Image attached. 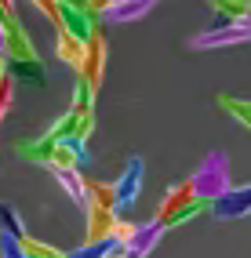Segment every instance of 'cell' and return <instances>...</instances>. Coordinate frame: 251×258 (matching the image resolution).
Instances as JSON below:
<instances>
[{
  "label": "cell",
  "instance_id": "cell-1",
  "mask_svg": "<svg viewBox=\"0 0 251 258\" xmlns=\"http://www.w3.org/2000/svg\"><path fill=\"white\" fill-rule=\"evenodd\" d=\"M186 185H190V193L197 197V200H204V204H215L222 193H229V157L222 149H211L204 160H200V167L193 171V175L186 178Z\"/></svg>",
  "mask_w": 251,
  "mask_h": 258
},
{
  "label": "cell",
  "instance_id": "cell-5",
  "mask_svg": "<svg viewBox=\"0 0 251 258\" xmlns=\"http://www.w3.org/2000/svg\"><path fill=\"white\" fill-rule=\"evenodd\" d=\"M164 222L153 218V222H146V226H135L128 233L124 240V258H149L153 254V247H160V240H164Z\"/></svg>",
  "mask_w": 251,
  "mask_h": 258
},
{
  "label": "cell",
  "instance_id": "cell-15",
  "mask_svg": "<svg viewBox=\"0 0 251 258\" xmlns=\"http://www.w3.org/2000/svg\"><path fill=\"white\" fill-rule=\"evenodd\" d=\"M120 258H124V254H120Z\"/></svg>",
  "mask_w": 251,
  "mask_h": 258
},
{
  "label": "cell",
  "instance_id": "cell-11",
  "mask_svg": "<svg viewBox=\"0 0 251 258\" xmlns=\"http://www.w3.org/2000/svg\"><path fill=\"white\" fill-rule=\"evenodd\" d=\"M219 109H222V113H229V116L237 120L244 131H251V98H240V95L222 91V95H219Z\"/></svg>",
  "mask_w": 251,
  "mask_h": 258
},
{
  "label": "cell",
  "instance_id": "cell-8",
  "mask_svg": "<svg viewBox=\"0 0 251 258\" xmlns=\"http://www.w3.org/2000/svg\"><path fill=\"white\" fill-rule=\"evenodd\" d=\"M208 215H215V218H244V215H251V185H240V189L222 193L219 200L211 204Z\"/></svg>",
  "mask_w": 251,
  "mask_h": 258
},
{
  "label": "cell",
  "instance_id": "cell-12",
  "mask_svg": "<svg viewBox=\"0 0 251 258\" xmlns=\"http://www.w3.org/2000/svg\"><path fill=\"white\" fill-rule=\"evenodd\" d=\"M0 233H11L15 240H22V244L29 240V229H26L19 208H15V204H4V200H0Z\"/></svg>",
  "mask_w": 251,
  "mask_h": 258
},
{
  "label": "cell",
  "instance_id": "cell-9",
  "mask_svg": "<svg viewBox=\"0 0 251 258\" xmlns=\"http://www.w3.org/2000/svg\"><path fill=\"white\" fill-rule=\"evenodd\" d=\"M102 73H106V40H102V29L91 37L88 44V55H84V66H80V80H88L91 88L98 91V84H102Z\"/></svg>",
  "mask_w": 251,
  "mask_h": 258
},
{
  "label": "cell",
  "instance_id": "cell-2",
  "mask_svg": "<svg viewBox=\"0 0 251 258\" xmlns=\"http://www.w3.org/2000/svg\"><path fill=\"white\" fill-rule=\"evenodd\" d=\"M208 211H211V204L197 200V197L190 193L186 178H182V182H175L171 189H167V197L160 200L157 218L164 222V229H171V226H182V222H190V218H197V215H208Z\"/></svg>",
  "mask_w": 251,
  "mask_h": 258
},
{
  "label": "cell",
  "instance_id": "cell-10",
  "mask_svg": "<svg viewBox=\"0 0 251 258\" xmlns=\"http://www.w3.org/2000/svg\"><path fill=\"white\" fill-rule=\"evenodd\" d=\"M222 22H244L251 26V0H204Z\"/></svg>",
  "mask_w": 251,
  "mask_h": 258
},
{
  "label": "cell",
  "instance_id": "cell-3",
  "mask_svg": "<svg viewBox=\"0 0 251 258\" xmlns=\"http://www.w3.org/2000/svg\"><path fill=\"white\" fill-rule=\"evenodd\" d=\"M142 182H146V160H142V157H131V160L124 164V171H120V178L109 185L116 218L131 215V208H135L139 197H142Z\"/></svg>",
  "mask_w": 251,
  "mask_h": 258
},
{
  "label": "cell",
  "instance_id": "cell-13",
  "mask_svg": "<svg viewBox=\"0 0 251 258\" xmlns=\"http://www.w3.org/2000/svg\"><path fill=\"white\" fill-rule=\"evenodd\" d=\"M0 258H29V254L22 240H15L11 233H0Z\"/></svg>",
  "mask_w": 251,
  "mask_h": 258
},
{
  "label": "cell",
  "instance_id": "cell-14",
  "mask_svg": "<svg viewBox=\"0 0 251 258\" xmlns=\"http://www.w3.org/2000/svg\"><path fill=\"white\" fill-rule=\"evenodd\" d=\"M11 77V70H8V55H0V84H4Z\"/></svg>",
  "mask_w": 251,
  "mask_h": 258
},
{
  "label": "cell",
  "instance_id": "cell-7",
  "mask_svg": "<svg viewBox=\"0 0 251 258\" xmlns=\"http://www.w3.org/2000/svg\"><path fill=\"white\" fill-rule=\"evenodd\" d=\"M160 0H106V8L98 11V19L106 22H135L142 15H149Z\"/></svg>",
  "mask_w": 251,
  "mask_h": 258
},
{
  "label": "cell",
  "instance_id": "cell-6",
  "mask_svg": "<svg viewBox=\"0 0 251 258\" xmlns=\"http://www.w3.org/2000/svg\"><path fill=\"white\" fill-rule=\"evenodd\" d=\"M55 175V182L62 185V193L70 197L80 211H88V200H91V182L80 175V171H73V167H47Z\"/></svg>",
  "mask_w": 251,
  "mask_h": 258
},
{
  "label": "cell",
  "instance_id": "cell-4",
  "mask_svg": "<svg viewBox=\"0 0 251 258\" xmlns=\"http://www.w3.org/2000/svg\"><path fill=\"white\" fill-rule=\"evenodd\" d=\"M251 40V26L244 22H219L215 29H204L190 37V51H211V47H233V44H247Z\"/></svg>",
  "mask_w": 251,
  "mask_h": 258
}]
</instances>
